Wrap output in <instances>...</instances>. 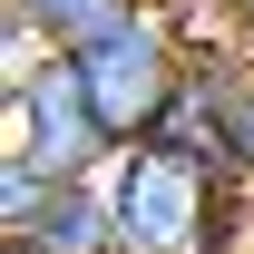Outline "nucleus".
I'll return each instance as SVG.
<instances>
[{"label": "nucleus", "mask_w": 254, "mask_h": 254, "mask_svg": "<svg viewBox=\"0 0 254 254\" xmlns=\"http://www.w3.org/2000/svg\"><path fill=\"white\" fill-rule=\"evenodd\" d=\"M127 254H254V186L176 147H127L108 166Z\"/></svg>", "instance_id": "nucleus-1"}, {"label": "nucleus", "mask_w": 254, "mask_h": 254, "mask_svg": "<svg viewBox=\"0 0 254 254\" xmlns=\"http://www.w3.org/2000/svg\"><path fill=\"white\" fill-rule=\"evenodd\" d=\"M186 68H195V39H186V10L176 0H147L127 30H108L98 49H78V78H88V98H98V118H108L118 147H147L157 137L166 98L186 88Z\"/></svg>", "instance_id": "nucleus-2"}, {"label": "nucleus", "mask_w": 254, "mask_h": 254, "mask_svg": "<svg viewBox=\"0 0 254 254\" xmlns=\"http://www.w3.org/2000/svg\"><path fill=\"white\" fill-rule=\"evenodd\" d=\"M0 147L30 157L39 176H59V186H98V176L127 157L118 137H108V118H98L78 59H39L30 78L10 88V127H0Z\"/></svg>", "instance_id": "nucleus-3"}, {"label": "nucleus", "mask_w": 254, "mask_h": 254, "mask_svg": "<svg viewBox=\"0 0 254 254\" xmlns=\"http://www.w3.org/2000/svg\"><path fill=\"white\" fill-rule=\"evenodd\" d=\"M147 0H0V20H20V30L49 49V59H78V49H98L108 30H127Z\"/></svg>", "instance_id": "nucleus-4"}, {"label": "nucleus", "mask_w": 254, "mask_h": 254, "mask_svg": "<svg viewBox=\"0 0 254 254\" xmlns=\"http://www.w3.org/2000/svg\"><path fill=\"white\" fill-rule=\"evenodd\" d=\"M20 254H127L118 205H108V176H98V186H59L49 215H39V235H30Z\"/></svg>", "instance_id": "nucleus-5"}, {"label": "nucleus", "mask_w": 254, "mask_h": 254, "mask_svg": "<svg viewBox=\"0 0 254 254\" xmlns=\"http://www.w3.org/2000/svg\"><path fill=\"white\" fill-rule=\"evenodd\" d=\"M49 195H59V176H39L30 157H10V147H0V245H30L39 215H49Z\"/></svg>", "instance_id": "nucleus-6"}, {"label": "nucleus", "mask_w": 254, "mask_h": 254, "mask_svg": "<svg viewBox=\"0 0 254 254\" xmlns=\"http://www.w3.org/2000/svg\"><path fill=\"white\" fill-rule=\"evenodd\" d=\"M225 166L254 186V59L225 49Z\"/></svg>", "instance_id": "nucleus-7"}, {"label": "nucleus", "mask_w": 254, "mask_h": 254, "mask_svg": "<svg viewBox=\"0 0 254 254\" xmlns=\"http://www.w3.org/2000/svg\"><path fill=\"white\" fill-rule=\"evenodd\" d=\"M0 254H20V245H0Z\"/></svg>", "instance_id": "nucleus-8"}]
</instances>
